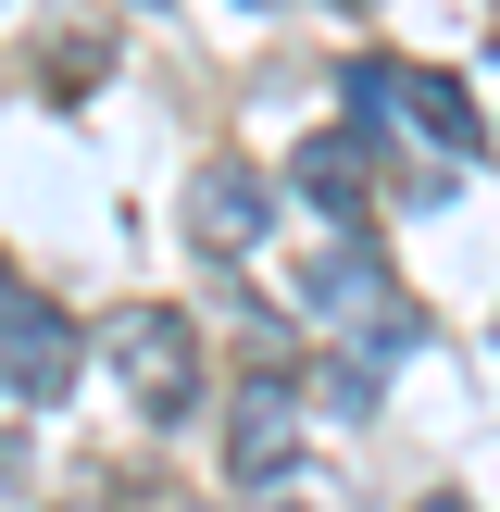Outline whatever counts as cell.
I'll list each match as a JSON object with an SVG mask.
<instances>
[{"label":"cell","instance_id":"9","mask_svg":"<svg viewBox=\"0 0 500 512\" xmlns=\"http://www.w3.org/2000/svg\"><path fill=\"white\" fill-rule=\"evenodd\" d=\"M0 463H13V450H0Z\"/></svg>","mask_w":500,"mask_h":512},{"label":"cell","instance_id":"3","mask_svg":"<svg viewBox=\"0 0 500 512\" xmlns=\"http://www.w3.org/2000/svg\"><path fill=\"white\" fill-rule=\"evenodd\" d=\"M113 375L138 388L150 425H175V413L200 400V338H188V313H150V300H138V313H113Z\"/></svg>","mask_w":500,"mask_h":512},{"label":"cell","instance_id":"4","mask_svg":"<svg viewBox=\"0 0 500 512\" xmlns=\"http://www.w3.org/2000/svg\"><path fill=\"white\" fill-rule=\"evenodd\" d=\"M0 375H13L25 400H63V388H75V325L50 313L13 263H0Z\"/></svg>","mask_w":500,"mask_h":512},{"label":"cell","instance_id":"1","mask_svg":"<svg viewBox=\"0 0 500 512\" xmlns=\"http://www.w3.org/2000/svg\"><path fill=\"white\" fill-rule=\"evenodd\" d=\"M300 300H313V313H338L375 363H413V350H425V313L388 288V250H375V238H325V250H300Z\"/></svg>","mask_w":500,"mask_h":512},{"label":"cell","instance_id":"7","mask_svg":"<svg viewBox=\"0 0 500 512\" xmlns=\"http://www.w3.org/2000/svg\"><path fill=\"white\" fill-rule=\"evenodd\" d=\"M363 175H375L363 138H313V150H300V200H313L338 238H363Z\"/></svg>","mask_w":500,"mask_h":512},{"label":"cell","instance_id":"5","mask_svg":"<svg viewBox=\"0 0 500 512\" xmlns=\"http://www.w3.org/2000/svg\"><path fill=\"white\" fill-rule=\"evenodd\" d=\"M263 225H275V188L250 163H200V188H188V238H200V263H238V250H263Z\"/></svg>","mask_w":500,"mask_h":512},{"label":"cell","instance_id":"8","mask_svg":"<svg viewBox=\"0 0 500 512\" xmlns=\"http://www.w3.org/2000/svg\"><path fill=\"white\" fill-rule=\"evenodd\" d=\"M375 375H388V363H325L313 400H325V413H375Z\"/></svg>","mask_w":500,"mask_h":512},{"label":"cell","instance_id":"6","mask_svg":"<svg viewBox=\"0 0 500 512\" xmlns=\"http://www.w3.org/2000/svg\"><path fill=\"white\" fill-rule=\"evenodd\" d=\"M225 463H238V488H275V475L300 463V450H288V388H275V375L238 400V425H225Z\"/></svg>","mask_w":500,"mask_h":512},{"label":"cell","instance_id":"2","mask_svg":"<svg viewBox=\"0 0 500 512\" xmlns=\"http://www.w3.org/2000/svg\"><path fill=\"white\" fill-rule=\"evenodd\" d=\"M350 125H413L438 163L475 150V100L450 75H425V63H350Z\"/></svg>","mask_w":500,"mask_h":512}]
</instances>
